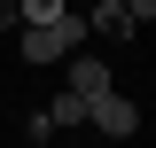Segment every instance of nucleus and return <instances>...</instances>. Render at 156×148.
<instances>
[{
    "label": "nucleus",
    "instance_id": "f257e3e1",
    "mask_svg": "<svg viewBox=\"0 0 156 148\" xmlns=\"http://www.w3.org/2000/svg\"><path fill=\"white\" fill-rule=\"evenodd\" d=\"M78 39H94L86 31V16H47V23H23V62H62V55H78Z\"/></svg>",
    "mask_w": 156,
    "mask_h": 148
},
{
    "label": "nucleus",
    "instance_id": "f03ea898",
    "mask_svg": "<svg viewBox=\"0 0 156 148\" xmlns=\"http://www.w3.org/2000/svg\"><path fill=\"white\" fill-rule=\"evenodd\" d=\"M156 16V0H101L94 16H86V31H109V39H133L140 23Z\"/></svg>",
    "mask_w": 156,
    "mask_h": 148
},
{
    "label": "nucleus",
    "instance_id": "7ed1b4c3",
    "mask_svg": "<svg viewBox=\"0 0 156 148\" xmlns=\"http://www.w3.org/2000/svg\"><path fill=\"white\" fill-rule=\"evenodd\" d=\"M86 125H101L109 140H133V132H140V109L109 86V93H94V101H86Z\"/></svg>",
    "mask_w": 156,
    "mask_h": 148
},
{
    "label": "nucleus",
    "instance_id": "20e7f679",
    "mask_svg": "<svg viewBox=\"0 0 156 148\" xmlns=\"http://www.w3.org/2000/svg\"><path fill=\"white\" fill-rule=\"evenodd\" d=\"M70 93H78V101L109 93V62H101V55H70Z\"/></svg>",
    "mask_w": 156,
    "mask_h": 148
},
{
    "label": "nucleus",
    "instance_id": "39448f33",
    "mask_svg": "<svg viewBox=\"0 0 156 148\" xmlns=\"http://www.w3.org/2000/svg\"><path fill=\"white\" fill-rule=\"evenodd\" d=\"M47 16H70V0H16V23H47Z\"/></svg>",
    "mask_w": 156,
    "mask_h": 148
},
{
    "label": "nucleus",
    "instance_id": "423d86ee",
    "mask_svg": "<svg viewBox=\"0 0 156 148\" xmlns=\"http://www.w3.org/2000/svg\"><path fill=\"white\" fill-rule=\"evenodd\" d=\"M78 117H86V101H78V93H62L55 109H47V125H78Z\"/></svg>",
    "mask_w": 156,
    "mask_h": 148
}]
</instances>
